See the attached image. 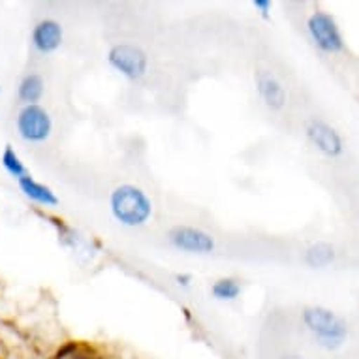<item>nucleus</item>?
<instances>
[{
  "label": "nucleus",
  "instance_id": "obj_1",
  "mask_svg": "<svg viewBox=\"0 0 359 359\" xmlns=\"http://www.w3.org/2000/svg\"><path fill=\"white\" fill-rule=\"evenodd\" d=\"M109 212L117 224L136 230L151 222L154 203L143 189L132 183H123L109 194Z\"/></svg>",
  "mask_w": 359,
  "mask_h": 359
},
{
  "label": "nucleus",
  "instance_id": "obj_2",
  "mask_svg": "<svg viewBox=\"0 0 359 359\" xmlns=\"http://www.w3.org/2000/svg\"><path fill=\"white\" fill-rule=\"evenodd\" d=\"M301 318H303L306 330L311 331L314 339L318 341L320 346L327 348V350H337V348L342 346V342L346 341V320L331 309L320 305L305 306Z\"/></svg>",
  "mask_w": 359,
  "mask_h": 359
},
{
  "label": "nucleus",
  "instance_id": "obj_3",
  "mask_svg": "<svg viewBox=\"0 0 359 359\" xmlns=\"http://www.w3.org/2000/svg\"><path fill=\"white\" fill-rule=\"evenodd\" d=\"M107 65L128 81H140L147 76L149 57L140 46L134 43H115L107 51Z\"/></svg>",
  "mask_w": 359,
  "mask_h": 359
},
{
  "label": "nucleus",
  "instance_id": "obj_4",
  "mask_svg": "<svg viewBox=\"0 0 359 359\" xmlns=\"http://www.w3.org/2000/svg\"><path fill=\"white\" fill-rule=\"evenodd\" d=\"M19 137L27 143H46L53 134V118L46 107L30 104L19 109L15 117Z\"/></svg>",
  "mask_w": 359,
  "mask_h": 359
},
{
  "label": "nucleus",
  "instance_id": "obj_5",
  "mask_svg": "<svg viewBox=\"0 0 359 359\" xmlns=\"http://www.w3.org/2000/svg\"><path fill=\"white\" fill-rule=\"evenodd\" d=\"M306 32L311 36V40L314 41V46L324 53L335 55L344 49V38H342V32L335 18L324 10H316L309 15Z\"/></svg>",
  "mask_w": 359,
  "mask_h": 359
},
{
  "label": "nucleus",
  "instance_id": "obj_6",
  "mask_svg": "<svg viewBox=\"0 0 359 359\" xmlns=\"http://www.w3.org/2000/svg\"><path fill=\"white\" fill-rule=\"evenodd\" d=\"M168 243L171 247L184 254H212L217 250V241L209 231L190 226V224H177L168 231Z\"/></svg>",
  "mask_w": 359,
  "mask_h": 359
},
{
  "label": "nucleus",
  "instance_id": "obj_7",
  "mask_svg": "<svg viewBox=\"0 0 359 359\" xmlns=\"http://www.w3.org/2000/svg\"><path fill=\"white\" fill-rule=\"evenodd\" d=\"M305 132L309 142L316 147V151H320L325 156H330V158L341 156L342 151H344V143H342L341 134L331 124L324 123V121H316L314 118V121L306 124Z\"/></svg>",
  "mask_w": 359,
  "mask_h": 359
},
{
  "label": "nucleus",
  "instance_id": "obj_8",
  "mask_svg": "<svg viewBox=\"0 0 359 359\" xmlns=\"http://www.w3.org/2000/svg\"><path fill=\"white\" fill-rule=\"evenodd\" d=\"M254 85H256V93H258L259 100L264 102V106L271 111H283L288 100L286 88L283 81L278 79L273 72L258 70L254 74Z\"/></svg>",
  "mask_w": 359,
  "mask_h": 359
},
{
  "label": "nucleus",
  "instance_id": "obj_9",
  "mask_svg": "<svg viewBox=\"0 0 359 359\" xmlns=\"http://www.w3.org/2000/svg\"><path fill=\"white\" fill-rule=\"evenodd\" d=\"M62 41H65V29L57 19H41L30 32V43L40 55H51L59 51Z\"/></svg>",
  "mask_w": 359,
  "mask_h": 359
},
{
  "label": "nucleus",
  "instance_id": "obj_10",
  "mask_svg": "<svg viewBox=\"0 0 359 359\" xmlns=\"http://www.w3.org/2000/svg\"><path fill=\"white\" fill-rule=\"evenodd\" d=\"M19 190L23 192V196L27 200H30L32 203L40 207H57L59 205V198L55 194V190L51 187H48L46 183H40L36 181L34 177L25 175L18 181Z\"/></svg>",
  "mask_w": 359,
  "mask_h": 359
},
{
  "label": "nucleus",
  "instance_id": "obj_11",
  "mask_svg": "<svg viewBox=\"0 0 359 359\" xmlns=\"http://www.w3.org/2000/svg\"><path fill=\"white\" fill-rule=\"evenodd\" d=\"M46 90V83L40 74H27L18 85V98L19 102H23V106H30V104H38L43 96Z\"/></svg>",
  "mask_w": 359,
  "mask_h": 359
},
{
  "label": "nucleus",
  "instance_id": "obj_12",
  "mask_svg": "<svg viewBox=\"0 0 359 359\" xmlns=\"http://www.w3.org/2000/svg\"><path fill=\"white\" fill-rule=\"evenodd\" d=\"M337 252L331 243L316 241L305 250V264L312 269H324L327 265L335 262Z\"/></svg>",
  "mask_w": 359,
  "mask_h": 359
},
{
  "label": "nucleus",
  "instance_id": "obj_13",
  "mask_svg": "<svg viewBox=\"0 0 359 359\" xmlns=\"http://www.w3.org/2000/svg\"><path fill=\"white\" fill-rule=\"evenodd\" d=\"M243 294V284L237 277H220L211 284V295L217 301L231 303L237 301Z\"/></svg>",
  "mask_w": 359,
  "mask_h": 359
},
{
  "label": "nucleus",
  "instance_id": "obj_14",
  "mask_svg": "<svg viewBox=\"0 0 359 359\" xmlns=\"http://www.w3.org/2000/svg\"><path fill=\"white\" fill-rule=\"evenodd\" d=\"M0 164H2V168H4V171H6L8 175L13 177L15 181H19L21 177L29 175L27 165H25V162L21 160L19 153L12 147V145H6V147H4V151L0 154Z\"/></svg>",
  "mask_w": 359,
  "mask_h": 359
},
{
  "label": "nucleus",
  "instance_id": "obj_15",
  "mask_svg": "<svg viewBox=\"0 0 359 359\" xmlns=\"http://www.w3.org/2000/svg\"><path fill=\"white\" fill-rule=\"evenodd\" d=\"M252 8L262 15V18L267 19L271 15L273 2L271 0H252Z\"/></svg>",
  "mask_w": 359,
  "mask_h": 359
},
{
  "label": "nucleus",
  "instance_id": "obj_16",
  "mask_svg": "<svg viewBox=\"0 0 359 359\" xmlns=\"http://www.w3.org/2000/svg\"><path fill=\"white\" fill-rule=\"evenodd\" d=\"M65 359H98V355L90 352L87 346H79L76 352H72L70 355H68V358H65Z\"/></svg>",
  "mask_w": 359,
  "mask_h": 359
},
{
  "label": "nucleus",
  "instance_id": "obj_17",
  "mask_svg": "<svg viewBox=\"0 0 359 359\" xmlns=\"http://www.w3.org/2000/svg\"><path fill=\"white\" fill-rule=\"evenodd\" d=\"M194 283V277L190 273H177L175 275V284L179 288H190Z\"/></svg>",
  "mask_w": 359,
  "mask_h": 359
},
{
  "label": "nucleus",
  "instance_id": "obj_18",
  "mask_svg": "<svg viewBox=\"0 0 359 359\" xmlns=\"http://www.w3.org/2000/svg\"><path fill=\"white\" fill-rule=\"evenodd\" d=\"M288 359H297V358H295V355H290V358Z\"/></svg>",
  "mask_w": 359,
  "mask_h": 359
},
{
  "label": "nucleus",
  "instance_id": "obj_19",
  "mask_svg": "<svg viewBox=\"0 0 359 359\" xmlns=\"http://www.w3.org/2000/svg\"><path fill=\"white\" fill-rule=\"evenodd\" d=\"M0 93H2V87H0Z\"/></svg>",
  "mask_w": 359,
  "mask_h": 359
}]
</instances>
